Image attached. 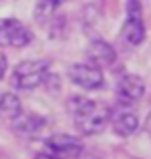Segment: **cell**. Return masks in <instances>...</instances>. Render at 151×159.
<instances>
[{"label":"cell","instance_id":"1","mask_svg":"<svg viewBox=\"0 0 151 159\" xmlns=\"http://www.w3.org/2000/svg\"><path fill=\"white\" fill-rule=\"evenodd\" d=\"M66 111L71 113L75 127L83 135H97L111 123V107L103 101H95L85 95H71L66 101Z\"/></svg>","mask_w":151,"mask_h":159},{"label":"cell","instance_id":"2","mask_svg":"<svg viewBox=\"0 0 151 159\" xmlns=\"http://www.w3.org/2000/svg\"><path fill=\"white\" fill-rule=\"evenodd\" d=\"M48 79V62L40 58H26L10 70V85L18 91H32Z\"/></svg>","mask_w":151,"mask_h":159},{"label":"cell","instance_id":"3","mask_svg":"<svg viewBox=\"0 0 151 159\" xmlns=\"http://www.w3.org/2000/svg\"><path fill=\"white\" fill-rule=\"evenodd\" d=\"M83 141L66 133L50 135L43 145V151L36 153L34 159H81Z\"/></svg>","mask_w":151,"mask_h":159},{"label":"cell","instance_id":"4","mask_svg":"<svg viewBox=\"0 0 151 159\" xmlns=\"http://www.w3.org/2000/svg\"><path fill=\"white\" fill-rule=\"evenodd\" d=\"M32 30L18 18H0V48H24L32 43Z\"/></svg>","mask_w":151,"mask_h":159},{"label":"cell","instance_id":"5","mask_svg":"<svg viewBox=\"0 0 151 159\" xmlns=\"http://www.w3.org/2000/svg\"><path fill=\"white\" fill-rule=\"evenodd\" d=\"M69 81L83 91H99L105 87L103 69L91 65V62H75L69 66Z\"/></svg>","mask_w":151,"mask_h":159},{"label":"cell","instance_id":"6","mask_svg":"<svg viewBox=\"0 0 151 159\" xmlns=\"http://www.w3.org/2000/svg\"><path fill=\"white\" fill-rule=\"evenodd\" d=\"M145 95V83L139 75H123L115 85V99L119 105L131 107L135 103L141 101V97Z\"/></svg>","mask_w":151,"mask_h":159},{"label":"cell","instance_id":"7","mask_svg":"<svg viewBox=\"0 0 151 159\" xmlns=\"http://www.w3.org/2000/svg\"><path fill=\"white\" fill-rule=\"evenodd\" d=\"M87 58L91 65L99 66V69H109L115 65L117 61V52L107 40H93L87 47Z\"/></svg>","mask_w":151,"mask_h":159},{"label":"cell","instance_id":"8","mask_svg":"<svg viewBox=\"0 0 151 159\" xmlns=\"http://www.w3.org/2000/svg\"><path fill=\"white\" fill-rule=\"evenodd\" d=\"M145 34H147V28H145L143 16L127 14L123 26H121V36L125 39V43L131 44V47H139V44L145 40Z\"/></svg>","mask_w":151,"mask_h":159},{"label":"cell","instance_id":"9","mask_svg":"<svg viewBox=\"0 0 151 159\" xmlns=\"http://www.w3.org/2000/svg\"><path fill=\"white\" fill-rule=\"evenodd\" d=\"M111 129L117 137H131L139 129V117L133 111H119L111 119Z\"/></svg>","mask_w":151,"mask_h":159},{"label":"cell","instance_id":"10","mask_svg":"<svg viewBox=\"0 0 151 159\" xmlns=\"http://www.w3.org/2000/svg\"><path fill=\"white\" fill-rule=\"evenodd\" d=\"M20 115H22V103H20V99L14 93H10V91L0 93V117L8 119V121H14Z\"/></svg>","mask_w":151,"mask_h":159},{"label":"cell","instance_id":"11","mask_svg":"<svg viewBox=\"0 0 151 159\" xmlns=\"http://www.w3.org/2000/svg\"><path fill=\"white\" fill-rule=\"evenodd\" d=\"M69 0H36L34 4V20L36 22H47L48 18H53L57 14V10L66 4Z\"/></svg>","mask_w":151,"mask_h":159},{"label":"cell","instance_id":"12","mask_svg":"<svg viewBox=\"0 0 151 159\" xmlns=\"http://www.w3.org/2000/svg\"><path fill=\"white\" fill-rule=\"evenodd\" d=\"M12 123L16 125V129H18V131L32 135V133L40 131V129L44 127V123H47V121H44L43 117H39L36 113H26V115L22 113V115H20L18 119H14Z\"/></svg>","mask_w":151,"mask_h":159},{"label":"cell","instance_id":"13","mask_svg":"<svg viewBox=\"0 0 151 159\" xmlns=\"http://www.w3.org/2000/svg\"><path fill=\"white\" fill-rule=\"evenodd\" d=\"M6 70H8V61H6V57H4V52L0 51V81L4 79Z\"/></svg>","mask_w":151,"mask_h":159},{"label":"cell","instance_id":"14","mask_svg":"<svg viewBox=\"0 0 151 159\" xmlns=\"http://www.w3.org/2000/svg\"><path fill=\"white\" fill-rule=\"evenodd\" d=\"M145 129H147V131L151 133V113L147 115V121H145Z\"/></svg>","mask_w":151,"mask_h":159}]
</instances>
